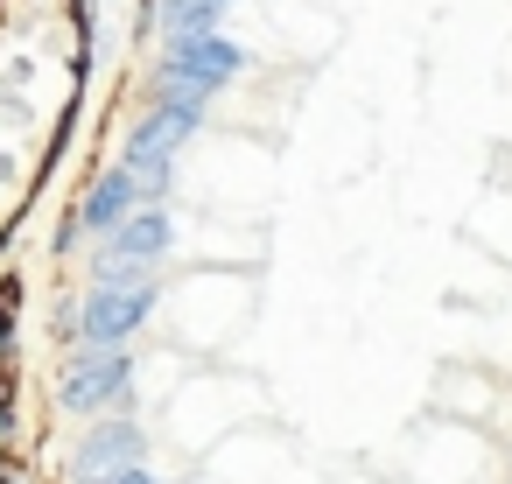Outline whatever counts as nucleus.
<instances>
[{
	"instance_id": "20e7f679",
	"label": "nucleus",
	"mask_w": 512,
	"mask_h": 484,
	"mask_svg": "<svg viewBox=\"0 0 512 484\" xmlns=\"http://www.w3.org/2000/svg\"><path fill=\"white\" fill-rule=\"evenodd\" d=\"M141 204H148V190H141V176L120 162V169H106V176L78 197V225H71V232H106V239H113Z\"/></svg>"
},
{
	"instance_id": "1a4fd4ad",
	"label": "nucleus",
	"mask_w": 512,
	"mask_h": 484,
	"mask_svg": "<svg viewBox=\"0 0 512 484\" xmlns=\"http://www.w3.org/2000/svg\"><path fill=\"white\" fill-rule=\"evenodd\" d=\"M0 477H8V470H0Z\"/></svg>"
},
{
	"instance_id": "f03ea898",
	"label": "nucleus",
	"mask_w": 512,
	"mask_h": 484,
	"mask_svg": "<svg viewBox=\"0 0 512 484\" xmlns=\"http://www.w3.org/2000/svg\"><path fill=\"white\" fill-rule=\"evenodd\" d=\"M148 309H155V281H148V288H92L85 309H78V344H92V351H120V344L141 330Z\"/></svg>"
},
{
	"instance_id": "0eeeda50",
	"label": "nucleus",
	"mask_w": 512,
	"mask_h": 484,
	"mask_svg": "<svg viewBox=\"0 0 512 484\" xmlns=\"http://www.w3.org/2000/svg\"><path fill=\"white\" fill-rule=\"evenodd\" d=\"M8 309H15V288H0V358H8Z\"/></svg>"
},
{
	"instance_id": "39448f33",
	"label": "nucleus",
	"mask_w": 512,
	"mask_h": 484,
	"mask_svg": "<svg viewBox=\"0 0 512 484\" xmlns=\"http://www.w3.org/2000/svg\"><path fill=\"white\" fill-rule=\"evenodd\" d=\"M78 477H120V470H141V428L134 421H99L85 442H78Z\"/></svg>"
},
{
	"instance_id": "f257e3e1",
	"label": "nucleus",
	"mask_w": 512,
	"mask_h": 484,
	"mask_svg": "<svg viewBox=\"0 0 512 484\" xmlns=\"http://www.w3.org/2000/svg\"><path fill=\"white\" fill-rule=\"evenodd\" d=\"M239 43H225L218 29H204V36H169V50H162V85H176V92H197V99H211L218 85H232L239 78Z\"/></svg>"
},
{
	"instance_id": "423d86ee",
	"label": "nucleus",
	"mask_w": 512,
	"mask_h": 484,
	"mask_svg": "<svg viewBox=\"0 0 512 484\" xmlns=\"http://www.w3.org/2000/svg\"><path fill=\"white\" fill-rule=\"evenodd\" d=\"M169 232H176V225H169V211H162V204H141V211L113 232V260H141V267H148V260H162V253H169Z\"/></svg>"
},
{
	"instance_id": "6e6552de",
	"label": "nucleus",
	"mask_w": 512,
	"mask_h": 484,
	"mask_svg": "<svg viewBox=\"0 0 512 484\" xmlns=\"http://www.w3.org/2000/svg\"><path fill=\"white\" fill-rule=\"evenodd\" d=\"M99 484H155L148 470H120V477H99Z\"/></svg>"
},
{
	"instance_id": "7ed1b4c3",
	"label": "nucleus",
	"mask_w": 512,
	"mask_h": 484,
	"mask_svg": "<svg viewBox=\"0 0 512 484\" xmlns=\"http://www.w3.org/2000/svg\"><path fill=\"white\" fill-rule=\"evenodd\" d=\"M127 379H134L127 351H92V344H78V358L64 365V407L99 414V407H113V400L127 393Z\"/></svg>"
}]
</instances>
